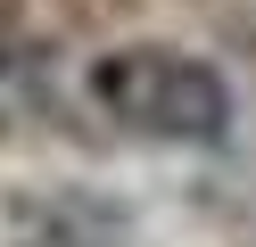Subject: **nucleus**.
Here are the masks:
<instances>
[{"label":"nucleus","instance_id":"obj_1","mask_svg":"<svg viewBox=\"0 0 256 247\" xmlns=\"http://www.w3.org/2000/svg\"><path fill=\"white\" fill-rule=\"evenodd\" d=\"M83 91L116 132H140V140H166V148H215L232 132V82L198 49H174V41L100 49Z\"/></svg>","mask_w":256,"mask_h":247}]
</instances>
